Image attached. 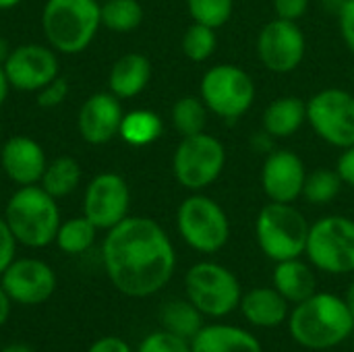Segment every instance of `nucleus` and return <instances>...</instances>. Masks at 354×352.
Returning <instances> with one entry per match:
<instances>
[{
	"label": "nucleus",
	"mask_w": 354,
	"mask_h": 352,
	"mask_svg": "<svg viewBox=\"0 0 354 352\" xmlns=\"http://www.w3.org/2000/svg\"><path fill=\"white\" fill-rule=\"evenodd\" d=\"M106 232L102 261L118 293L131 299H147L170 282L176 253L170 237L156 220L127 216Z\"/></svg>",
	"instance_id": "nucleus-1"
},
{
	"label": "nucleus",
	"mask_w": 354,
	"mask_h": 352,
	"mask_svg": "<svg viewBox=\"0 0 354 352\" xmlns=\"http://www.w3.org/2000/svg\"><path fill=\"white\" fill-rule=\"evenodd\" d=\"M295 342L309 351H330L351 338L354 317L344 299L332 293H315L288 315Z\"/></svg>",
	"instance_id": "nucleus-2"
},
{
	"label": "nucleus",
	"mask_w": 354,
	"mask_h": 352,
	"mask_svg": "<svg viewBox=\"0 0 354 352\" xmlns=\"http://www.w3.org/2000/svg\"><path fill=\"white\" fill-rule=\"evenodd\" d=\"M4 220L17 243L31 249L54 243L62 222L56 199L39 185L19 187L4 207Z\"/></svg>",
	"instance_id": "nucleus-3"
},
{
	"label": "nucleus",
	"mask_w": 354,
	"mask_h": 352,
	"mask_svg": "<svg viewBox=\"0 0 354 352\" xmlns=\"http://www.w3.org/2000/svg\"><path fill=\"white\" fill-rule=\"evenodd\" d=\"M102 25L100 0H48L41 10L44 35L56 52H83Z\"/></svg>",
	"instance_id": "nucleus-4"
},
{
	"label": "nucleus",
	"mask_w": 354,
	"mask_h": 352,
	"mask_svg": "<svg viewBox=\"0 0 354 352\" xmlns=\"http://www.w3.org/2000/svg\"><path fill=\"white\" fill-rule=\"evenodd\" d=\"M309 222L292 203L270 201L257 216L255 237L263 255L272 261L297 259L307 249Z\"/></svg>",
	"instance_id": "nucleus-5"
},
{
	"label": "nucleus",
	"mask_w": 354,
	"mask_h": 352,
	"mask_svg": "<svg viewBox=\"0 0 354 352\" xmlns=\"http://www.w3.org/2000/svg\"><path fill=\"white\" fill-rule=\"evenodd\" d=\"M183 241L197 253L214 255L230 239V222L218 201L205 195L187 197L176 214Z\"/></svg>",
	"instance_id": "nucleus-6"
},
{
	"label": "nucleus",
	"mask_w": 354,
	"mask_h": 352,
	"mask_svg": "<svg viewBox=\"0 0 354 352\" xmlns=\"http://www.w3.org/2000/svg\"><path fill=\"white\" fill-rule=\"evenodd\" d=\"M187 299L205 317H224L232 313L243 297L239 278L214 261L195 263L185 276Z\"/></svg>",
	"instance_id": "nucleus-7"
},
{
	"label": "nucleus",
	"mask_w": 354,
	"mask_h": 352,
	"mask_svg": "<svg viewBox=\"0 0 354 352\" xmlns=\"http://www.w3.org/2000/svg\"><path fill=\"white\" fill-rule=\"evenodd\" d=\"M224 164V143L203 131L183 137L172 158V172L185 189L203 191L220 178Z\"/></svg>",
	"instance_id": "nucleus-8"
},
{
	"label": "nucleus",
	"mask_w": 354,
	"mask_h": 352,
	"mask_svg": "<svg viewBox=\"0 0 354 352\" xmlns=\"http://www.w3.org/2000/svg\"><path fill=\"white\" fill-rule=\"evenodd\" d=\"M309 261L326 274L354 272V220L346 216H328L317 220L305 249Z\"/></svg>",
	"instance_id": "nucleus-9"
},
{
	"label": "nucleus",
	"mask_w": 354,
	"mask_h": 352,
	"mask_svg": "<svg viewBox=\"0 0 354 352\" xmlns=\"http://www.w3.org/2000/svg\"><path fill=\"white\" fill-rule=\"evenodd\" d=\"M255 81L236 64L212 66L201 79V100L220 118L236 120L255 102Z\"/></svg>",
	"instance_id": "nucleus-10"
},
{
	"label": "nucleus",
	"mask_w": 354,
	"mask_h": 352,
	"mask_svg": "<svg viewBox=\"0 0 354 352\" xmlns=\"http://www.w3.org/2000/svg\"><path fill=\"white\" fill-rule=\"evenodd\" d=\"M307 122L330 145H354V95L344 89H322L307 102Z\"/></svg>",
	"instance_id": "nucleus-11"
},
{
	"label": "nucleus",
	"mask_w": 354,
	"mask_h": 352,
	"mask_svg": "<svg viewBox=\"0 0 354 352\" xmlns=\"http://www.w3.org/2000/svg\"><path fill=\"white\" fill-rule=\"evenodd\" d=\"M307 41L297 21L274 19L257 35V54L263 66L276 75L292 73L305 58Z\"/></svg>",
	"instance_id": "nucleus-12"
},
{
	"label": "nucleus",
	"mask_w": 354,
	"mask_h": 352,
	"mask_svg": "<svg viewBox=\"0 0 354 352\" xmlns=\"http://www.w3.org/2000/svg\"><path fill=\"white\" fill-rule=\"evenodd\" d=\"M131 189L116 172L97 174L85 189L83 216L89 218L97 230H110L129 216Z\"/></svg>",
	"instance_id": "nucleus-13"
},
{
	"label": "nucleus",
	"mask_w": 354,
	"mask_h": 352,
	"mask_svg": "<svg viewBox=\"0 0 354 352\" xmlns=\"http://www.w3.org/2000/svg\"><path fill=\"white\" fill-rule=\"evenodd\" d=\"M2 66L10 87L19 91H39L58 77L56 50L41 44H23L12 48Z\"/></svg>",
	"instance_id": "nucleus-14"
},
{
	"label": "nucleus",
	"mask_w": 354,
	"mask_h": 352,
	"mask_svg": "<svg viewBox=\"0 0 354 352\" xmlns=\"http://www.w3.org/2000/svg\"><path fill=\"white\" fill-rule=\"evenodd\" d=\"M0 284L19 305H41L56 290V274L54 270L33 257L12 259V263L0 276Z\"/></svg>",
	"instance_id": "nucleus-15"
},
{
	"label": "nucleus",
	"mask_w": 354,
	"mask_h": 352,
	"mask_svg": "<svg viewBox=\"0 0 354 352\" xmlns=\"http://www.w3.org/2000/svg\"><path fill=\"white\" fill-rule=\"evenodd\" d=\"M307 170L301 156L288 149L272 151L261 168V187L270 201L292 203L303 195Z\"/></svg>",
	"instance_id": "nucleus-16"
},
{
	"label": "nucleus",
	"mask_w": 354,
	"mask_h": 352,
	"mask_svg": "<svg viewBox=\"0 0 354 352\" xmlns=\"http://www.w3.org/2000/svg\"><path fill=\"white\" fill-rule=\"evenodd\" d=\"M122 116L124 112L120 100L110 91H100L83 102L79 110L77 127L87 143L104 145L118 135Z\"/></svg>",
	"instance_id": "nucleus-17"
},
{
	"label": "nucleus",
	"mask_w": 354,
	"mask_h": 352,
	"mask_svg": "<svg viewBox=\"0 0 354 352\" xmlns=\"http://www.w3.org/2000/svg\"><path fill=\"white\" fill-rule=\"evenodd\" d=\"M0 164L4 174L19 187L37 185L48 166L44 147L25 135L8 137L0 149Z\"/></svg>",
	"instance_id": "nucleus-18"
},
{
	"label": "nucleus",
	"mask_w": 354,
	"mask_h": 352,
	"mask_svg": "<svg viewBox=\"0 0 354 352\" xmlns=\"http://www.w3.org/2000/svg\"><path fill=\"white\" fill-rule=\"evenodd\" d=\"M243 317L257 328H278L288 319V301L270 286H259L241 297Z\"/></svg>",
	"instance_id": "nucleus-19"
},
{
	"label": "nucleus",
	"mask_w": 354,
	"mask_h": 352,
	"mask_svg": "<svg viewBox=\"0 0 354 352\" xmlns=\"http://www.w3.org/2000/svg\"><path fill=\"white\" fill-rule=\"evenodd\" d=\"M151 79V62L147 56L139 52H129L120 56L108 75V87L110 93H114L118 100H129L139 95Z\"/></svg>",
	"instance_id": "nucleus-20"
},
{
	"label": "nucleus",
	"mask_w": 354,
	"mask_h": 352,
	"mask_svg": "<svg viewBox=\"0 0 354 352\" xmlns=\"http://www.w3.org/2000/svg\"><path fill=\"white\" fill-rule=\"evenodd\" d=\"M191 352H263L259 340L236 326H203L191 340Z\"/></svg>",
	"instance_id": "nucleus-21"
},
{
	"label": "nucleus",
	"mask_w": 354,
	"mask_h": 352,
	"mask_svg": "<svg viewBox=\"0 0 354 352\" xmlns=\"http://www.w3.org/2000/svg\"><path fill=\"white\" fill-rule=\"evenodd\" d=\"M272 278H274V288L288 303H295V305L303 303L305 299H309L317 293L315 274L305 261H301V257L278 261Z\"/></svg>",
	"instance_id": "nucleus-22"
},
{
	"label": "nucleus",
	"mask_w": 354,
	"mask_h": 352,
	"mask_svg": "<svg viewBox=\"0 0 354 352\" xmlns=\"http://www.w3.org/2000/svg\"><path fill=\"white\" fill-rule=\"evenodd\" d=\"M307 120V102L297 95H282L274 100L263 112V131L270 137H292Z\"/></svg>",
	"instance_id": "nucleus-23"
},
{
	"label": "nucleus",
	"mask_w": 354,
	"mask_h": 352,
	"mask_svg": "<svg viewBox=\"0 0 354 352\" xmlns=\"http://www.w3.org/2000/svg\"><path fill=\"white\" fill-rule=\"evenodd\" d=\"M160 324H162V330L191 342L203 328V313L189 299L187 301L176 299V301H168L162 305Z\"/></svg>",
	"instance_id": "nucleus-24"
},
{
	"label": "nucleus",
	"mask_w": 354,
	"mask_h": 352,
	"mask_svg": "<svg viewBox=\"0 0 354 352\" xmlns=\"http://www.w3.org/2000/svg\"><path fill=\"white\" fill-rule=\"evenodd\" d=\"M79 183H81L79 162L71 156H60L46 166L39 187L48 191L54 199H60L71 195L79 187Z\"/></svg>",
	"instance_id": "nucleus-25"
},
{
	"label": "nucleus",
	"mask_w": 354,
	"mask_h": 352,
	"mask_svg": "<svg viewBox=\"0 0 354 352\" xmlns=\"http://www.w3.org/2000/svg\"><path fill=\"white\" fill-rule=\"evenodd\" d=\"M162 131H164V122L156 112H151V110H133V112H127L122 116L118 135L129 145L143 147V145H149V143L158 141Z\"/></svg>",
	"instance_id": "nucleus-26"
},
{
	"label": "nucleus",
	"mask_w": 354,
	"mask_h": 352,
	"mask_svg": "<svg viewBox=\"0 0 354 352\" xmlns=\"http://www.w3.org/2000/svg\"><path fill=\"white\" fill-rule=\"evenodd\" d=\"M95 237H97L95 224L89 218L79 216V218H71V220L60 222V228L56 232L54 243L66 255H81L93 247Z\"/></svg>",
	"instance_id": "nucleus-27"
},
{
	"label": "nucleus",
	"mask_w": 354,
	"mask_h": 352,
	"mask_svg": "<svg viewBox=\"0 0 354 352\" xmlns=\"http://www.w3.org/2000/svg\"><path fill=\"white\" fill-rule=\"evenodd\" d=\"M102 25L116 33L133 31L143 21V6L139 0H104L100 4Z\"/></svg>",
	"instance_id": "nucleus-28"
},
{
	"label": "nucleus",
	"mask_w": 354,
	"mask_h": 352,
	"mask_svg": "<svg viewBox=\"0 0 354 352\" xmlns=\"http://www.w3.org/2000/svg\"><path fill=\"white\" fill-rule=\"evenodd\" d=\"M172 122L183 137L203 133L207 124V106L203 104L201 98H193V95L180 98L172 106Z\"/></svg>",
	"instance_id": "nucleus-29"
},
{
	"label": "nucleus",
	"mask_w": 354,
	"mask_h": 352,
	"mask_svg": "<svg viewBox=\"0 0 354 352\" xmlns=\"http://www.w3.org/2000/svg\"><path fill=\"white\" fill-rule=\"evenodd\" d=\"M342 185L344 183L336 170L319 168V170L307 174L305 187H303V197L313 205H328L338 197Z\"/></svg>",
	"instance_id": "nucleus-30"
},
{
	"label": "nucleus",
	"mask_w": 354,
	"mask_h": 352,
	"mask_svg": "<svg viewBox=\"0 0 354 352\" xmlns=\"http://www.w3.org/2000/svg\"><path fill=\"white\" fill-rule=\"evenodd\" d=\"M216 46H218L216 29L201 23H193L183 35V52L193 62L207 60L216 52Z\"/></svg>",
	"instance_id": "nucleus-31"
},
{
	"label": "nucleus",
	"mask_w": 354,
	"mask_h": 352,
	"mask_svg": "<svg viewBox=\"0 0 354 352\" xmlns=\"http://www.w3.org/2000/svg\"><path fill=\"white\" fill-rule=\"evenodd\" d=\"M187 8L195 23L218 29L230 21L234 2L232 0H187Z\"/></svg>",
	"instance_id": "nucleus-32"
},
{
	"label": "nucleus",
	"mask_w": 354,
	"mask_h": 352,
	"mask_svg": "<svg viewBox=\"0 0 354 352\" xmlns=\"http://www.w3.org/2000/svg\"><path fill=\"white\" fill-rule=\"evenodd\" d=\"M135 352H191V342L166 330H160L145 336Z\"/></svg>",
	"instance_id": "nucleus-33"
},
{
	"label": "nucleus",
	"mask_w": 354,
	"mask_h": 352,
	"mask_svg": "<svg viewBox=\"0 0 354 352\" xmlns=\"http://www.w3.org/2000/svg\"><path fill=\"white\" fill-rule=\"evenodd\" d=\"M66 95H68V81L58 75L56 79H52L46 87H41L37 91V106L39 108H56L64 102Z\"/></svg>",
	"instance_id": "nucleus-34"
},
{
	"label": "nucleus",
	"mask_w": 354,
	"mask_h": 352,
	"mask_svg": "<svg viewBox=\"0 0 354 352\" xmlns=\"http://www.w3.org/2000/svg\"><path fill=\"white\" fill-rule=\"evenodd\" d=\"M17 253V239L10 232L4 216H0V276L4 274V270L12 263Z\"/></svg>",
	"instance_id": "nucleus-35"
},
{
	"label": "nucleus",
	"mask_w": 354,
	"mask_h": 352,
	"mask_svg": "<svg viewBox=\"0 0 354 352\" xmlns=\"http://www.w3.org/2000/svg\"><path fill=\"white\" fill-rule=\"evenodd\" d=\"M338 25L344 44L354 54V0H344L340 12H338Z\"/></svg>",
	"instance_id": "nucleus-36"
},
{
	"label": "nucleus",
	"mask_w": 354,
	"mask_h": 352,
	"mask_svg": "<svg viewBox=\"0 0 354 352\" xmlns=\"http://www.w3.org/2000/svg\"><path fill=\"white\" fill-rule=\"evenodd\" d=\"M311 0H274V10L280 19L299 21L309 10Z\"/></svg>",
	"instance_id": "nucleus-37"
},
{
	"label": "nucleus",
	"mask_w": 354,
	"mask_h": 352,
	"mask_svg": "<svg viewBox=\"0 0 354 352\" xmlns=\"http://www.w3.org/2000/svg\"><path fill=\"white\" fill-rule=\"evenodd\" d=\"M336 172L340 174V178H342L344 185H348V187L354 189V145L353 147H346L342 151V156L338 158Z\"/></svg>",
	"instance_id": "nucleus-38"
},
{
	"label": "nucleus",
	"mask_w": 354,
	"mask_h": 352,
	"mask_svg": "<svg viewBox=\"0 0 354 352\" xmlns=\"http://www.w3.org/2000/svg\"><path fill=\"white\" fill-rule=\"evenodd\" d=\"M87 352H133V349L129 346V342H124L118 336H104L100 340H95Z\"/></svg>",
	"instance_id": "nucleus-39"
},
{
	"label": "nucleus",
	"mask_w": 354,
	"mask_h": 352,
	"mask_svg": "<svg viewBox=\"0 0 354 352\" xmlns=\"http://www.w3.org/2000/svg\"><path fill=\"white\" fill-rule=\"evenodd\" d=\"M10 305H12V299L8 297V293L4 290V286L0 284V328L8 322L10 317Z\"/></svg>",
	"instance_id": "nucleus-40"
},
{
	"label": "nucleus",
	"mask_w": 354,
	"mask_h": 352,
	"mask_svg": "<svg viewBox=\"0 0 354 352\" xmlns=\"http://www.w3.org/2000/svg\"><path fill=\"white\" fill-rule=\"evenodd\" d=\"M8 89H10V83L6 79V73H4V66L0 64V108L2 104L6 102V95H8Z\"/></svg>",
	"instance_id": "nucleus-41"
},
{
	"label": "nucleus",
	"mask_w": 354,
	"mask_h": 352,
	"mask_svg": "<svg viewBox=\"0 0 354 352\" xmlns=\"http://www.w3.org/2000/svg\"><path fill=\"white\" fill-rule=\"evenodd\" d=\"M10 50H12V48H10V44H8V39L0 35V64H4V62H6V58H8Z\"/></svg>",
	"instance_id": "nucleus-42"
},
{
	"label": "nucleus",
	"mask_w": 354,
	"mask_h": 352,
	"mask_svg": "<svg viewBox=\"0 0 354 352\" xmlns=\"http://www.w3.org/2000/svg\"><path fill=\"white\" fill-rule=\"evenodd\" d=\"M0 352H33L29 346H25V344H19V342H15V344H8V346H4Z\"/></svg>",
	"instance_id": "nucleus-43"
},
{
	"label": "nucleus",
	"mask_w": 354,
	"mask_h": 352,
	"mask_svg": "<svg viewBox=\"0 0 354 352\" xmlns=\"http://www.w3.org/2000/svg\"><path fill=\"white\" fill-rule=\"evenodd\" d=\"M346 305H348V309H351V313H353L354 317V280L351 282V286H348V290H346Z\"/></svg>",
	"instance_id": "nucleus-44"
},
{
	"label": "nucleus",
	"mask_w": 354,
	"mask_h": 352,
	"mask_svg": "<svg viewBox=\"0 0 354 352\" xmlns=\"http://www.w3.org/2000/svg\"><path fill=\"white\" fill-rule=\"evenodd\" d=\"M23 0H0V10H8V8H15L17 4H21Z\"/></svg>",
	"instance_id": "nucleus-45"
},
{
	"label": "nucleus",
	"mask_w": 354,
	"mask_h": 352,
	"mask_svg": "<svg viewBox=\"0 0 354 352\" xmlns=\"http://www.w3.org/2000/svg\"><path fill=\"white\" fill-rule=\"evenodd\" d=\"M353 85H354V73H353Z\"/></svg>",
	"instance_id": "nucleus-46"
},
{
	"label": "nucleus",
	"mask_w": 354,
	"mask_h": 352,
	"mask_svg": "<svg viewBox=\"0 0 354 352\" xmlns=\"http://www.w3.org/2000/svg\"><path fill=\"white\" fill-rule=\"evenodd\" d=\"M100 2H104V0H100Z\"/></svg>",
	"instance_id": "nucleus-47"
}]
</instances>
